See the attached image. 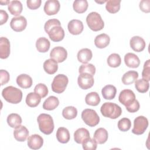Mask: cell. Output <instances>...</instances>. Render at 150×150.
<instances>
[{"label": "cell", "instance_id": "cell-1", "mask_svg": "<svg viewBox=\"0 0 150 150\" xmlns=\"http://www.w3.org/2000/svg\"><path fill=\"white\" fill-rule=\"evenodd\" d=\"M44 29L53 42H60L64 37V31L61 26L60 22L57 19L48 20L45 24Z\"/></svg>", "mask_w": 150, "mask_h": 150}, {"label": "cell", "instance_id": "cell-2", "mask_svg": "<svg viewBox=\"0 0 150 150\" xmlns=\"http://www.w3.org/2000/svg\"><path fill=\"white\" fill-rule=\"evenodd\" d=\"M2 96L9 103L18 104L22 98V92L21 90L13 86H8L3 89Z\"/></svg>", "mask_w": 150, "mask_h": 150}, {"label": "cell", "instance_id": "cell-3", "mask_svg": "<svg viewBox=\"0 0 150 150\" xmlns=\"http://www.w3.org/2000/svg\"><path fill=\"white\" fill-rule=\"evenodd\" d=\"M40 131L46 135L52 133L54 129V122L52 116L47 114H40L37 118Z\"/></svg>", "mask_w": 150, "mask_h": 150}, {"label": "cell", "instance_id": "cell-4", "mask_svg": "<svg viewBox=\"0 0 150 150\" xmlns=\"http://www.w3.org/2000/svg\"><path fill=\"white\" fill-rule=\"evenodd\" d=\"M100 111L101 114L105 117L116 119L121 115L122 109L118 105L115 103L106 102L101 105Z\"/></svg>", "mask_w": 150, "mask_h": 150}, {"label": "cell", "instance_id": "cell-5", "mask_svg": "<svg viewBox=\"0 0 150 150\" xmlns=\"http://www.w3.org/2000/svg\"><path fill=\"white\" fill-rule=\"evenodd\" d=\"M86 22L89 28L95 32L99 31L104 26V23L100 15L96 12H90L86 18Z\"/></svg>", "mask_w": 150, "mask_h": 150}, {"label": "cell", "instance_id": "cell-6", "mask_svg": "<svg viewBox=\"0 0 150 150\" xmlns=\"http://www.w3.org/2000/svg\"><path fill=\"white\" fill-rule=\"evenodd\" d=\"M68 82L69 80L66 75L62 74L56 75L52 83V91L58 94L64 92L67 86Z\"/></svg>", "mask_w": 150, "mask_h": 150}, {"label": "cell", "instance_id": "cell-7", "mask_svg": "<svg viewBox=\"0 0 150 150\" xmlns=\"http://www.w3.org/2000/svg\"><path fill=\"white\" fill-rule=\"evenodd\" d=\"M81 118L89 127H95L100 122V117L96 111L93 109L87 108L81 112Z\"/></svg>", "mask_w": 150, "mask_h": 150}, {"label": "cell", "instance_id": "cell-8", "mask_svg": "<svg viewBox=\"0 0 150 150\" xmlns=\"http://www.w3.org/2000/svg\"><path fill=\"white\" fill-rule=\"evenodd\" d=\"M148 126V119L144 116H138L134 121V127L132 132L136 135H141L144 133Z\"/></svg>", "mask_w": 150, "mask_h": 150}, {"label": "cell", "instance_id": "cell-9", "mask_svg": "<svg viewBox=\"0 0 150 150\" xmlns=\"http://www.w3.org/2000/svg\"><path fill=\"white\" fill-rule=\"evenodd\" d=\"M118 100L121 104L127 108L136 100L135 95L132 90L129 89H124L120 92Z\"/></svg>", "mask_w": 150, "mask_h": 150}, {"label": "cell", "instance_id": "cell-10", "mask_svg": "<svg viewBox=\"0 0 150 150\" xmlns=\"http://www.w3.org/2000/svg\"><path fill=\"white\" fill-rule=\"evenodd\" d=\"M93 76L84 73H80L77 79V83L79 87L83 90H87L91 88L94 84Z\"/></svg>", "mask_w": 150, "mask_h": 150}, {"label": "cell", "instance_id": "cell-11", "mask_svg": "<svg viewBox=\"0 0 150 150\" xmlns=\"http://www.w3.org/2000/svg\"><path fill=\"white\" fill-rule=\"evenodd\" d=\"M67 56V50L62 46L54 47L50 53L51 59L54 60L57 63H61L64 61Z\"/></svg>", "mask_w": 150, "mask_h": 150}, {"label": "cell", "instance_id": "cell-12", "mask_svg": "<svg viewBox=\"0 0 150 150\" xmlns=\"http://www.w3.org/2000/svg\"><path fill=\"white\" fill-rule=\"evenodd\" d=\"M10 26L12 30L15 32L23 31L27 26L26 19L23 16H19L12 18Z\"/></svg>", "mask_w": 150, "mask_h": 150}, {"label": "cell", "instance_id": "cell-13", "mask_svg": "<svg viewBox=\"0 0 150 150\" xmlns=\"http://www.w3.org/2000/svg\"><path fill=\"white\" fill-rule=\"evenodd\" d=\"M60 5L57 0H48L44 5V11L47 15L56 14L60 9Z\"/></svg>", "mask_w": 150, "mask_h": 150}, {"label": "cell", "instance_id": "cell-14", "mask_svg": "<svg viewBox=\"0 0 150 150\" xmlns=\"http://www.w3.org/2000/svg\"><path fill=\"white\" fill-rule=\"evenodd\" d=\"M67 28L71 34L77 35L83 32L84 26L81 21L78 19H73L68 23Z\"/></svg>", "mask_w": 150, "mask_h": 150}, {"label": "cell", "instance_id": "cell-15", "mask_svg": "<svg viewBox=\"0 0 150 150\" xmlns=\"http://www.w3.org/2000/svg\"><path fill=\"white\" fill-rule=\"evenodd\" d=\"M129 44L132 49L137 52H140L144 50L146 46L144 39L138 36H135L131 38Z\"/></svg>", "mask_w": 150, "mask_h": 150}, {"label": "cell", "instance_id": "cell-16", "mask_svg": "<svg viewBox=\"0 0 150 150\" xmlns=\"http://www.w3.org/2000/svg\"><path fill=\"white\" fill-rule=\"evenodd\" d=\"M43 144V139L38 134H33L28 138V145L32 149H39Z\"/></svg>", "mask_w": 150, "mask_h": 150}, {"label": "cell", "instance_id": "cell-17", "mask_svg": "<svg viewBox=\"0 0 150 150\" xmlns=\"http://www.w3.org/2000/svg\"><path fill=\"white\" fill-rule=\"evenodd\" d=\"M10 54V42L5 37L0 39V57L4 59L9 57Z\"/></svg>", "mask_w": 150, "mask_h": 150}, {"label": "cell", "instance_id": "cell-18", "mask_svg": "<svg viewBox=\"0 0 150 150\" xmlns=\"http://www.w3.org/2000/svg\"><path fill=\"white\" fill-rule=\"evenodd\" d=\"M124 62L130 68H137L140 64L139 57L134 53H128L124 56Z\"/></svg>", "mask_w": 150, "mask_h": 150}, {"label": "cell", "instance_id": "cell-19", "mask_svg": "<svg viewBox=\"0 0 150 150\" xmlns=\"http://www.w3.org/2000/svg\"><path fill=\"white\" fill-rule=\"evenodd\" d=\"M15 139L19 142L25 141L29 136L28 129L23 125H20L16 128L13 131Z\"/></svg>", "mask_w": 150, "mask_h": 150}, {"label": "cell", "instance_id": "cell-20", "mask_svg": "<svg viewBox=\"0 0 150 150\" xmlns=\"http://www.w3.org/2000/svg\"><path fill=\"white\" fill-rule=\"evenodd\" d=\"M89 138H90L89 131L84 128H80L74 133V139L77 144H82Z\"/></svg>", "mask_w": 150, "mask_h": 150}, {"label": "cell", "instance_id": "cell-21", "mask_svg": "<svg viewBox=\"0 0 150 150\" xmlns=\"http://www.w3.org/2000/svg\"><path fill=\"white\" fill-rule=\"evenodd\" d=\"M108 134L107 131L103 128L97 129L94 134L93 138L98 144H104L108 139Z\"/></svg>", "mask_w": 150, "mask_h": 150}, {"label": "cell", "instance_id": "cell-22", "mask_svg": "<svg viewBox=\"0 0 150 150\" xmlns=\"http://www.w3.org/2000/svg\"><path fill=\"white\" fill-rule=\"evenodd\" d=\"M16 83L18 85L22 88H30L32 85V79L30 76L26 74H21L16 78Z\"/></svg>", "mask_w": 150, "mask_h": 150}, {"label": "cell", "instance_id": "cell-23", "mask_svg": "<svg viewBox=\"0 0 150 150\" xmlns=\"http://www.w3.org/2000/svg\"><path fill=\"white\" fill-rule=\"evenodd\" d=\"M110 42L109 36L105 33H101L97 35L94 39V44L96 46L100 49L107 47Z\"/></svg>", "mask_w": 150, "mask_h": 150}, {"label": "cell", "instance_id": "cell-24", "mask_svg": "<svg viewBox=\"0 0 150 150\" xmlns=\"http://www.w3.org/2000/svg\"><path fill=\"white\" fill-rule=\"evenodd\" d=\"M93 56L92 52L88 48H84L80 50L77 53L78 60L83 64H86L89 62Z\"/></svg>", "mask_w": 150, "mask_h": 150}, {"label": "cell", "instance_id": "cell-25", "mask_svg": "<svg viewBox=\"0 0 150 150\" xmlns=\"http://www.w3.org/2000/svg\"><path fill=\"white\" fill-rule=\"evenodd\" d=\"M70 133L69 130L64 127H59L56 132L57 141L62 144L67 143L70 140Z\"/></svg>", "mask_w": 150, "mask_h": 150}, {"label": "cell", "instance_id": "cell-26", "mask_svg": "<svg viewBox=\"0 0 150 150\" xmlns=\"http://www.w3.org/2000/svg\"><path fill=\"white\" fill-rule=\"evenodd\" d=\"M43 69L47 74H53L57 71V62L52 59H47L43 63Z\"/></svg>", "mask_w": 150, "mask_h": 150}, {"label": "cell", "instance_id": "cell-27", "mask_svg": "<svg viewBox=\"0 0 150 150\" xmlns=\"http://www.w3.org/2000/svg\"><path fill=\"white\" fill-rule=\"evenodd\" d=\"M117 93L116 87L112 85H107L101 90V94L105 100H112L115 98Z\"/></svg>", "mask_w": 150, "mask_h": 150}, {"label": "cell", "instance_id": "cell-28", "mask_svg": "<svg viewBox=\"0 0 150 150\" xmlns=\"http://www.w3.org/2000/svg\"><path fill=\"white\" fill-rule=\"evenodd\" d=\"M50 46V43L49 40L45 38L41 37L38 39L36 42V47L38 52L41 53H45L47 52Z\"/></svg>", "mask_w": 150, "mask_h": 150}, {"label": "cell", "instance_id": "cell-29", "mask_svg": "<svg viewBox=\"0 0 150 150\" xmlns=\"http://www.w3.org/2000/svg\"><path fill=\"white\" fill-rule=\"evenodd\" d=\"M59 104V99L55 96H51L45 100L43 104V108L46 110L51 111L54 110L56 107H57Z\"/></svg>", "mask_w": 150, "mask_h": 150}, {"label": "cell", "instance_id": "cell-30", "mask_svg": "<svg viewBox=\"0 0 150 150\" xmlns=\"http://www.w3.org/2000/svg\"><path fill=\"white\" fill-rule=\"evenodd\" d=\"M138 77V73L136 71L130 70L126 72L122 77V82L125 85H129L134 83Z\"/></svg>", "mask_w": 150, "mask_h": 150}, {"label": "cell", "instance_id": "cell-31", "mask_svg": "<svg viewBox=\"0 0 150 150\" xmlns=\"http://www.w3.org/2000/svg\"><path fill=\"white\" fill-rule=\"evenodd\" d=\"M8 9L12 15L19 16L22 11L23 6L19 1H12L9 4Z\"/></svg>", "mask_w": 150, "mask_h": 150}, {"label": "cell", "instance_id": "cell-32", "mask_svg": "<svg viewBox=\"0 0 150 150\" xmlns=\"http://www.w3.org/2000/svg\"><path fill=\"white\" fill-rule=\"evenodd\" d=\"M41 100V97L36 93H29L26 97V103L30 107H35L38 105Z\"/></svg>", "mask_w": 150, "mask_h": 150}, {"label": "cell", "instance_id": "cell-33", "mask_svg": "<svg viewBox=\"0 0 150 150\" xmlns=\"http://www.w3.org/2000/svg\"><path fill=\"white\" fill-rule=\"evenodd\" d=\"M8 124L11 128H16L22 124V118L21 116L16 113H12L7 117Z\"/></svg>", "mask_w": 150, "mask_h": 150}, {"label": "cell", "instance_id": "cell-34", "mask_svg": "<svg viewBox=\"0 0 150 150\" xmlns=\"http://www.w3.org/2000/svg\"><path fill=\"white\" fill-rule=\"evenodd\" d=\"M85 101L87 105L97 106L100 102V98L97 92H91L86 95Z\"/></svg>", "mask_w": 150, "mask_h": 150}, {"label": "cell", "instance_id": "cell-35", "mask_svg": "<svg viewBox=\"0 0 150 150\" xmlns=\"http://www.w3.org/2000/svg\"><path fill=\"white\" fill-rule=\"evenodd\" d=\"M88 4L86 0H76L73 4V9L79 13H83L87 9Z\"/></svg>", "mask_w": 150, "mask_h": 150}, {"label": "cell", "instance_id": "cell-36", "mask_svg": "<svg viewBox=\"0 0 150 150\" xmlns=\"http://www.w3.org/2000/svg\"><path fill=\"white\" fill-rule=\"evenodd\" d=\"M120 3L121 0H108L106 2V10L111 13H117L120 9Z\"/></svg>", "mask_w": 150, "mask_h": 150}, {"label": "cell", "instance_id": "cell-37", "mask_svg": "<svg viewBox=\"0 0 150 150\" xmlns=\"http://www.w3.org/2000/svg\"><path fill=\"white\" fill-rule=\"evenodd\" d=\"M77 115V110L73 106H68L65 107L62 111L63 117L67 120H72L75 118Z\"/></svg>", "mask_w": 150, "mask_h": 150}, {"label": "cell", "instance_id": "cell-38", "mask_svg": "<svg viewBox=\"0 0 150 150\" xmlns=\"http://www.w3.org/2000/svg\"><path fill=\"white\" fill-rule=\"evenodd\" d=\"M135 87L138 92L144 93L148 91L149 83V81L143 79H140L139 80H137L135 81Z\"/></svg>", "mask_w": 150, "mask_h": 150}, {"label": "cell", "instance_id": "cell-39", "mask_svg": "<svg viewBox=\"0 0 150 150\" xmlns=\"http://www.w3.org/2000/svg\"><path fill=\"white\" fill-rule=\"evenodd\" d=\"M108 65L111 67H117L121 63L120 56L117 53L111 54L107 58Z\"/></svg>", "mask_w": 150, "mask_h": 150}, {"label": "cell", "instance_id": "cell-40", "mask_svg": "<svg viewBox=\"0 0 150 150\" xmlns=\"http://www.w3.org/2000/svg\"><path fill=\"white\" fill-rule=\"evenodd\" d=\"M131 127V122L128 118H122L118 122V128L120 131L122 132H126L128 131Z\"/></svg>", "mask_w": 150, "mask_h": 150}, {"label": "cell", "instance_id": "cell-41", "mask_svg": "<svg viewBox=\"0 0 150 150\" xmlns=\"http://www.w3.org/2000/svg\"><path fill=\"white\" fill-rule=\"evenodd\" d=\"M79 72L80 74L86 73L94 76L96 73V67L92 64H83L80 66Z\"/></svg>", "mask_w": 150, "mask_h": 150}, {"label": "cell", "instance_id": "cell-42", "mask_svg": "<svg viewBox=\"0 0 150 150\" xmlns=\"http://www.w3.org/2000/svg\"><path fill=\"white\" fill-rule=\"evenodd\" d=\"M34 91L39 95L41 98H44L48 94V88L47 86L43 83L37 84L34 88Z\"/></svg>", "mask_w": 150, "mask_h": 150}, {"label": "cell", "instance_id": "cell-43", "mask_svg": "<svg viewBox=\"0 0 150 150\" xmlns=\"http://www.w3.org/2000/svg\"><path fill=\"white\" fill-rule=\"evenodd\" d=\"M83 148L84 150H96L97 146V143L94 139L90 138L87 139L82 143Z\"/></svg>", "mask_w": 150, "mask_h": 150}, {"label": "cell", "instance_id": "cell-44", "mask_svg": "<svg viewBox=\"0 0 150 150\" xmlns=\"http://www.w3.org/2000/svg\"><path fill=\"white\" fill-rule=\"evenodd\" d=\"M142 79L149 81L150 80V60H147L144 65V69L142 72Z\"/></svg>", "mask_w": 150, "mask_h": 150}, {"label": "cell", "instance_id": "cell-45", "mask_svg": "<svg viewBox=\"0 0 150 150\" xmlns=\"http://www.w3.org/2000/svg\"><path fill=\"white\" fill-rule=\"evenodd\" d=\"M41 0H28L26 1L28 8L32 10H35L39 8L41 5Z\"/></svg>", "mask_w": 150, "mask_h": 150}, {"label": "cell", "instance_id": "cell-46", "mask_svg": "<svg viewBox=\"0 0 150 150\" xmlns=\"http://www.w3.org/2000/svg\"><path fill=\"white\" fill-rule=\"evenodd\" d=\"M0 76H1V85L3 86L6 84L9 80V74L5 70H0Z\"/></svg>", "mask_w": 150, "mask_h": 150}, {"label": "cell", "instance_id": "cell-47", "mask_svg": "<svg viewBox=\"0 0 150 150\" xmlns=\"http://www.w3.org/2000/svg\"><path fill=\"white\" fill-rule=\"evenodd\" d=\"M140 9L145 13H149L150 12V1L149 0H142L139 3Z\"/></svg>", "mask_w": 150, "mask_h": 150}, {"label": "cell", "instance_id": "cell-48", "mask_svg": "<svg viewBox=\"0 0 150 150\" xmlns=\"http://www.w3.org/2000/svg\"><path fill=\"white\" fill-rule=\"evenodd\" d=\"M127 110L129 112H135L138 111L139 109V103L137 100H136L134 103H132L130 106L126 108Z\"/></svg>", "mask_w": 150, "mask_h": 150}, {"label": "cell", "instance_id": "cell-49", "mask_svg": "<svg viewBox=\"0 0 150 150\" xmlns=\"http://www.w3.org/2000/svg\"><path fill=\"white\" fill-rule=\"evenodd\" d=\"M0 25H2L7 22L8 19V15L6 11L4 10H0Z\"/></svg>", "mask_w": 150, "mask_h": 150}, {"label": "cell", "instance_id": "cell-50", "mask_svg": "<svg viewBox=\"0 0 150 150\" xmlns=\"http://www.w3.org/2000/svg\"><path fill=\"white\" fill-rule=\"evenodd\" d=\"M1 4H2V5H4V4H3V2H2V1H1ZM8 3H9H9H10V2H9V1H6V2H4V5H6V4H8Z\"/></svg>", "mask_w": 150, "mask_h": 150}, {"label": "cell", "instance_id": "cell-51", "mask_svg": "<svg viewBox=\"0 0 150 150\" xmlns=\"http://www.w3.org/2000/svg\"><path fill=\"white\" fill-rule=\"evenodd\" d=\"M96 2H97V3H98V4H103V3H104V2H107V1H96Z\"/></svg>", "mask_w": 150, "mask_h": 150}]
</instances>
